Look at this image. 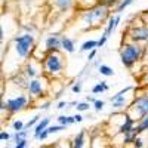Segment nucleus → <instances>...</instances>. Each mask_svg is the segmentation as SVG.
Wrapping results in <instances>:
<instances>
[{"label": "nucleus", "instance_id": "nucleus-1", "mask_svg": "<svg viewBox=\"0 0 148 148\" xmlns=\"http://www.w3.org/2000/svg\"><path fill=\"white\" fill-rule=\"evenodd\" d=\"M110 10L111 9L107 5L99 2L98 5H95L89 9H83L80 12V15H79V19H80L84 30H90L93 27L101 25V22H104L105 19H108L111 16Z\"/></svg>", "mask_w": 148, "mask_h": 148}, {"label": "nucleus", "instance_id": "nucleus-23", "mask_svg": "<svg viewBox=\"0 0 148 148\" xmlns=\"http://www.w3.org/2000/svg\"><path fill=\"white\" fill-rule=\"evenodd\" d=\"M98 71H99V74H102V76H105V77H113L114 76V70L110 65H105V64H101L99 67H98Z\"/></svg>", "mask_w": 148, "mask_h": 148}, {"label": "nucleus", "instance_id": "nucleus-36", "mask_svg": "<svg viewBox=\"0 0 148 148\" xmlns=\"http://www.w3.org/2000/svg\"><path fill=\"white\" fill-rule=\"evenodd\" d=\"M68 105H70V102H67V101H59V102L56 104V108H58V110H64V108H70Z\"/></svg>", "mask_w": 148, "mask_h": 148}, {"label": "nucleus", "instance_id": "nucleus-5", "mask_svg": "<svg viewBox=\"0 0 148 148\" xmlns=\"http://www.w3.org/2000/svg\"><path fill=\"white\" fill-rule=\"evenodd\" d=\"M126 113L130 114L136 121L148 116V93H141L135 96L132 104H129V107L126 108Z\"/></svg>", "mask_w": 148, "mask_h": 148}, {"label": "nucleus", "instance_id": "nucleus-31", "mask_svg": "<svg viewBox=\"0 0 148 148\" xmlns=\"http://www.w3.org/2000/svg\"><path fill=\"white\" fill-rule=\"evenodd\" d=\"M104 105H105V102L101 101V99H96V101L93 102V108H95V111H98V113L104 110Z\"/></svg>", "mask_w": 148, "mask_h": 148}, {"label": "nucleus", "instance_id": "nucleus-21", "mask_svg": "<svg viewBox=\"0 0 148 148\" xmlns=\"http://www.w3.org/2000/svg\"><path fill=\"white\" fill-rule=\"evenodd\" d=\"M58 123H59V125H62V126H71V125H74V123H76V120H74V116H59L58 119Z\"/></svg>", "mask_w": 148, "mask_h": 148}, {"label": "nucleus", "instance_id": "nucleus-35", "mask_svg": "<svg viewBox=\"0 0 148 148\" xmlns=\"http://www.w3.org/2000/svg\"><path fill=\"white\" fill-rule=\"evenodd\" d=\"M132 147H133V148H144V142H142V139H141V138L138 136L136 139H135V141H133V144H132Z\"/></svg>", "mask_w": 148, "mask_h": 148}, {"label": "nucleus", "instance_id": "nucleus-25", "mask_svg": "<svg viewBox=\"0 0 148 148\" xmlns=\"http://www.w3.org/2000/svg\"><path fill=\"white\" fill-rule=\"evenodd\" d=\"M132 3H133V0H120V3H119L117 8L114 9V10H116V14H121V12L125 10L126 8H129Z\"/></svg>", "mask_w": 148, "mask_h": 148}, {"label": "nucleus", "instance_id": "nucleus-37", "mask_svg": "<svg viewBox=\"0 0 148 148\" xmlns=\"http://www.w3.org/2000/svg\"><path fill=\"white\" fill-rule=\"evenodd\" d=\"M49 135H51V132H49L47 129L43 130V132L39 135V141H45V139H47V138H49Z\"/></svg>", "mask_w": 148, "mask_h": 148}, {"label": "nucleus", "instance_id": "nucleus-42", "mask_svg": "<svg viewBox=\"0 0 148 148\" xmlns=\"http://www.w3.org/2000/svg\"><path fill=\"white\" fill-rule=\"evenodd\" d=\"M83 119H84V117H83V116H82L80 113L74 114V120H76V123H82V121H83Z\"/></svg>", "mask_w": 148, "mask_h": 148}, {"label": "nucleus", "instance_id": "nucleus-26", "mask_svg": "<svg viewBox=\"0 0 148 148\" xmlns=\"http://www.w3.org/2000/svg\"><path fill=\"white\" fill-rule=\"evenodd\" d=\"M89 104H90V102H88V101L77 102V105H76L77 113H83V111H89V108H90V105H89Z\"/></svg>", "mask_w": 148, "mask_h": 148}, {"label": "nucleus", "instance_id": "nucleus-39", "mask_svg": "<svg viewBox=\"0 0 148 148\" xmlns=\"http://www.w3.org/2000/svg\"><path fill=\"white\" fill-rule=\"evenodd\" d=\"M0 111H2V114H5V111L8 113V105H6V101L3 96H2V102H0Z\"/></svg>", "mask_w": 148, "mask_h": 148}, {"label": "nucleus", "instance_id": "nucleus-2", "mask_svg": "<svg viewBox=\"0 0 148 148\" xmlns=\"http://www.w3.org/2000/svg\"><path fill=\"white\" fill-rule=\"evenodd\" d=\"M145 53H147V49L144 47V45L133 43V42H125L119 51L121 64L127 70H132L138 62H141Z\"/></svg>", "mask_w": 148, "mask_h": 148}, {"label": "nucleus", "instance_id": "nucleus-17", "mask_svg": "<svg viewBox=\"0 0 148 148\" xmlns=\"http://www.w3.org/2000/svg\"><path fill=\"white\" fill-rule=\"evenodd\" d=\"M62 51L67 53H74L76 52V45H74V40L70 39L68 36H62Z\"/></svg>", "mask_w": 148, "mask_h": 148}, {"label": "nucleus", "instance_id": "nucleus-14", "mask_svg": "<svg viewBox=\"0 0 148 148\" xmlns=\"http://www.w3.org/2000/svg\"><path fill=\"white\" fill-rule=\"evenodd\" d=\"M120 21H121V18H120V14H117V15H111V16L108 18V22H107V27H105L104 33H105V34L110 37L111 34L114 33V30L119 27Z\"/></svg>", "mask_w": 148, "mask_h": 148}, {"label": "nucleus", "instance_id": "nucleus-6", "mask_svg": "<svg viewBox=\"0 0 148 148\" xmlns=\"http://www.w3.org/2000/svg\"><path fill=\"white\" fill-rule=\"evenodd\" d=\"M30 104V96H27L25 93H18L15 96L6 99V105H8V114H18L22 110H25Z\"/></svg>", "mask_w": 148, "mask_h": 148}, {"label": "nucleus", "instance_id": "nucleus-33", "mask_svg": "<svg viewBox=\"0 0 148 148\" xmlns=\"http://www.w3.org/2000/svg\"><path fill=\"white\" fill-rule=\"evenodd\" d=\"M107 40H108V36H107L105 33H102V36L98 39V47H102V46L107 43Z\"/></svg>", "mask_w": 148, "mask_h": 148}, {"label": "nucleus", "instance_id": "nucleus-4", "mask_svg": "<svg viewBox=\"0 0 148 148\" xmlns=\"http://www.w3.org/2000/svg\"><path fill=\"white\" fill-rule=\"evenodd\" d=\"M12 49L15 52V56L25 62L31 58L34 49H36V36L30 33H22L18 36H14L12 39Z\"/></svg>", "mask_w": 148, "mask_h": 148}, {"label": "nucleus", "instance_id": "nucleus-16", "mask_svg": "<svg viewBox=\"0 0 148 148\" xmlns=\"http://www.w3.org/2000/svg\"><path fill=\"white\" fill-rule=\"evenodd\" d=\"M49 126H51V119H49V117H43V119H40V121L34 126V138H36V139H39V135H40L43 130H46Z\"/></svg>", "mask_w": 148, "mask_h": 148}, {"label": "nucleus", "instance_id": "nucleus-41", "mask_svg": "<svg viewBox=\"0 0 148 148\" xmlns=\"http://www.w3.org/2000/svg\"><path fill=\"white\" fill-rule=\"evenodd\" d=\"M96 52H98L96 49L90 51V52H89V55H88V61H93V59H95V56H96Z\"/></svg>", "mask_w": 148, "mask_h": 148}, {"label": "nucleus", "instance_id": "nucleus-7", "mask_svg": "<svg viewBox=\"0 0 148 148\" xmlns=\"http://www.w3.org/2000/svg\"><path fill=\"white\" fill-rule=\"evenodd\" d=\"M27 95L33 99H39V98H43L46 95V83L45 80L42 79H31L28 80V84H27Z\"/></svg>", "mask_w": 148, "mask_h": 148}, {"label": "nucleus", "instance_id": "nucleus-12", "mask_svg": "<svg viewBox=\"0 0 148 148\" xmlns=\"http://www.w3.org/2000/svg\"><path fill=\"white\" fill-rule=\"evenodd\" d=\"M135 127H136V120H135L130 114H127V113H125L123 114V121H121V125L119 126V129H117V135H126V133H129V132H132Z\"/></svg>", "mask_w": 148, "mask_h": 148}, {"label": "nucleus", "instance_id": "nucleus-43", "mask_svg": "<svg viewBox=\"0 0 148 148\" xmlns=\"http://www.w3.org/2000/svg\"><path fill=\"white\" fill-rule=\"evenodd\" d=\"M142 83H144V84L147 86V88H148V71H147V73L144 74V79H142Z\"/></svg>", "mask_w": 148, "mask_h": 148}, {"label": "nucleus", "instance_id": "nucleus-40", "mask_svg": "<svg viewBox=\"0 0 148 148\" xmlns=\"http://www.w3.org/2000/svg\"><path fill=\"white\" fill-rule=\"evenodd\" d=\"M49 105H51V102L46 101V102H40L37 108H39V110H47V108H49Z\"/></svg>", "mask_w": 148, "mask_h": 148}, {"label": "nucleus", "instance_id": "nucleus-24", "mask_svg": "<svg viewBox=\"0 0 148 148\" xmlns=\"http://www.w3.org/2000/svg\"><path fill=\"white\" fill-rule=\"evenodd\" d=\"M27 136H28V129H22V130L15 132L14 135H12V139H14L15 144H18V142L22 141V139H27Z\"/></svg>", "mask_w": 148, "mask_h": 148}, {"label": "nucleus", "instance_id": "nucleus-15", "mask_svg": "<svg viewBox=\"0 0 148 148\" xmlns=\"http://www.w3.org/2000/svg\"><path fill=\"white\" fill-rule=\"evenodd\" d=\"M86 129H82L79 133H76V136L71 141V148H84L86 147Z\"/></svg>", "mask_w": 148, "mask_h": 148}, {"label": "nucleus", "instance_id": "nucleus-45", "mask_svg": "<svg viewBox=\"0 0 148 148\" xmlns=\"http://www.w3.org/2000/svg\"><path fill=\"white\" fill-rule=\"evenodd\" d=\"M42 148H53V145H43Z\"/></svg>", "mask_w": 148, "mask_h": 148}, {"label": "nucleus", "instance_id": "nucleus-3", "mask_svg": "<svg viewBox=\"0 0 148 148\" xmlns=\"http://www.w3.org/2000/svg\"><path fill=\"white\" fill-rule=\"evenodd\" d=\"M43 65V76L49 80H55L64 74L65 70V59L61 51L47 52L42 61Z\"/></svg>", "mask_w": 148, "mask_h": 148}, {"label": "nucleus", "instance_id": "nucleus-13", "mask_svg": "<svg viewBox=\"0 0 148 148\" xmlns=\"http://www.w3.org/2000/svg\"><path fill=\"white\" fill-rule=\"evenodd\" d=\"M52 8H55L59 14H65V12H70L76 8L77 0H49Z\"/></svg>", "mask_w": 148, "mask_h": 148}, {"label": "nucleus", "instance_id": "nucleus-44", "mask_svg": "<svg viewBox=\"0 0 148 148\" xmlns=\"http://www.w3.org/2000/svg\"><path fill=\"white\" fill-rule=\"evenodd\" d=\"M86 101H88V102H92V104H93V102H95L96 99H95L93 96H88V98H86Z\"/></svg>", "mask_w": 148, "mask_h": 148}, {"label": "nucleus", "instance_id": "nucleus-11", "mask_svg": "<svg viewBox=\"0 0 148 148\" xmlns=\"http://www.w3.org/2000/svg\"><path fill=\"white\" fill-rule=\"evenodd\" d=\"M45 51L46 52H56L62 51V36L56 33H51L45 39Z\"/></svg>", "mask_w": 148, "mask_h": 148}, {"label": "nucleus", "instance_id": "nucleus-9", "mask_svg": "<svg viewBox=\"0 0 148 148\" xmlns=\"http://www.w3.org/2000/svg\"><path fill=\"white\" fill-rule=\"evenodd\" d=\"M40 73L43 74V65H42L40 61H37L34 58H30V59H27L25 62H24V65H22V74L28 80L37 79Z\"/></svg>", "mask_w": 148, "mask_h": 148}, {"label": "nucleus", "instance_id": "nucleus-18", "mask_svg": "<svg viewBox=\"0 0 148 148\" xmlns=\"http://www.w3.org/2000/svg\"><path fill=\"white\" fill-rule=\"evenodd\" d=\"M139 136V132L136 130V127H135L132 132H129V133H126V135H123V145H132L133 144V141L136 139Z\"/></svg>", "mask_w": 148, "mask_h": 148}, {"label": "nucleus", "instance_id": "nucleus-27", "mask_svg": "<svg viewBox=\"0 0 148 148\" xmlns=\"http://www.w3.org/2000/svg\"><path fill=\"white\" fill-rule=\"evenodd\" d=\"M12 127H14V130L15 132H19V130H22V129H25V125H24V121L22 120H15L14 123H12Z\"/></svg>", "mask_w": 148, "mask_h": 148}, {"label": "nucleus", "instance_id": "nucleus-32", "mask_svg": "<svg viewBox=\"0 0 148 148\" xmlns=\"http://www.w3.org/2000/svg\"><path fill=\"white\" fill-rule=\"evenodd\" d=\"M22 30L25 31V33H30V34H36V31H37V28L33 25V24H25V25H22Z\"/></svg>", "mask_w": 148, "mask_h": 148}, {"label": "nucleus", "instance_id": "nucleus-30", "mask_svg": "<svg viewBox=\"0 0 148 148\" xmlns=\"http://www.w3.org/2000/svg\"><path fill=\"white\" fill-rule=\"evenodd\" d=\"M39 121H40V116H34V117H33V119H31V120L27 123V125H25V129H30V127L36 126Z\"/></svg>", "mask_w": 148, "mask_h": 148}, {"label": "nucleus", "instance_id": "nucleus-8", "mask_svg": "<svg viewBox=\"0 0 148 148\" xmlns=\"http://www.w3.org/2000/svg\"><path fill=\"white\" fill-rule=\"evenodd\" d=\"M129 42L148 45V25H133L127 31Z\"/></svg>", "mask_w": 148, "mask_h": 148}, {"label": "nucleus", "instance_id": "nucleus-20", "mask_svg": "<svg viewBox=\"0 0 148 148\" xmlns=\"http://www.w3.org/2000/svg\"><path fill=\"white\" fill-rule=\"evenodd\" d=\"M108 89H110V86L107 84V82H99V83H96L92 88V93L93 95H99L102 92H107Z\"/></svg>", "mask_w": 148, "mask_h": 148}, {"label": "nucleus", "instance_id": "nucleus-38", "mask_svg": "<svg viewBox=\"0 0 148 148\" xmlns=\"http://www.w3.org/2000/svg\"><path fill=\"white\" fill-rule=\"evenodd\" d=\"M27 139H22V141H19L18 144H15L14 147H12V148H27Z\"/></svg>", "mask_w": 148, "mask_h": 148}, {"label": "nucleus", "instance_id": "nucleus-28", "mask_svg": "<svg viewBox=\"0 0 148 148\" xmlns=\"http://www.w3.org/2000/svg\"><path fill=\"white\" fill-rule=\"evenodd\" d=\"M47 130L51 132V135H52V133H58V132H61V130H65V126H62V125H59V123H58V125L49 126Z\"/></svg>", "mask_w": 148, "mask_h": 148}, {"label": "nucleus", "instance_id": "nucleus-22", "mask_svg": "<svg viewBox=\"0 0 148 148\" xmlns=\"http://www.w3.org/2000/svg\"><path fill=\"white\" fill-rule=\"evenodd\" d=\"M136 130L139 133H144V132L148 130V116H145V117H142L136 121Z\"/></svg>", "mask_w": 148, "mask_h": 148}, {"label": "nucleus", "instance_id": "nucleus-29", "mask_svg": "<svg viewBox=\"0 0 148 148\" xmlns=\"http://www.w3.org/2000/svg\"><path fill=\"white\" fill-rule=\"evenodd\" d=\"M82 88H83V82H82V80H77L76 83L73 84L71 90H73V93H80V92H82Z\"/></svg>", "mask_w": 148, "mask_h": 148}, {"label": "nucleus", "instance_id": "nucleus-19", "mask_svg": "<svg viewBox=\"0 0 148 148\" xmlns=\"http://www.w3.org/2000/svg\"><path fill=\"white\" fill-rule=\"evenodd\" d=\"M96 47H98V40H86L80 46V52H90Z\"/></svg>", "mask_w": 148, "mask_h": 148}, {"label": "nucleus", "instance_id": "nucleus-10", "mask_svg": "<svg viewBox=\"0 0 148 148\" xmlns=\"http://www.w3.org/2000/svg\"><path fill=\"white\" fill-rule=\"evenodd\" d=\"M130 90H133V86H127V88L119 90L116 95L111 96V105H113V108H114L116 111L129 107V105H127V99H126L125 95H126L127 92H130Z\"/></svg>", "mask_w": 148, "mask_h": 148}, {"label": "nucleus", "instance_id": "nucleus-34", "mask_svg": "<svg viewBox=\"0 0 148 148\" xmlns=\"http://www.w3.org/2000/svg\"><path fill=\"white\" fill-rule=\"evenodd\" d=\"M12 136H10V133H8L6 130H2L0 132V141L2 142H6V141H9Z\"/></svg>", "mask_w": 148, "mask_h": 148}]
</instances>
